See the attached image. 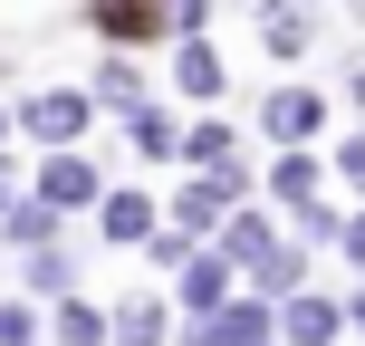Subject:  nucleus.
I'll return each mask as SVG.
<instances>
[{"label":"nucleus","instance_id":"obj_9","mask_svg":"<svg viewBox=\"0 0 365 346\" xmlns=\"http://www.w3.org/2000/svg\"><path fill=\"white\" fill-rule=\"evenodd\" d=\"M269 193L289 202V212H308V202H317V154H308V145H279V173H269Z\"/></svg>","mask_w":365,"mask_h":346},{"label":"nucleus","instance_id":"obj_3","mask_svg":"<svg viewBox=\"0 0 365 346\" xmlns=\"http://www.w3.org/2000/svg\"><path fill=\"white\" fill-rule=\"evenodd\" d=\"M231 193H240V173H202V183H182V202H173V231H221L231 221Z\"/></svg>","mask_w":365,"mask_h":346},{"label":"nucleus","instance_id":"obj_5","mask_svg":"<svg viewBox=\"0 0 365 346\" xmlns=\"http://www.w3.org/2000/svg\"><path fill=\"white\" fill-rule=\"evenodd\" d=\"M38 193H48L58 212H87V202H106V193H96V164H87V154H77V145L38 164Z\"/></svg>","mask_w":365,"mask_h":346},{"label":"nucleus","instance_id":"obj_1","mask_svg":"<svg viewBox=\"0 0 365 346\" xmlns=\"http://www.w3.org/2000/svg\"><path fill=\"white\" fill-rule=\"evenodd\" d=\"M87 126H96V96H87V87H38L29 106H19V135H29V145H48V154H68Z\"/></svg>","mask_w":365,"mask_h":346},{"label":"nucleus","instance_id":"obj_10","mask_svg":"<svg viewBox=\"0 0 365 346\" xmlns=\"http://www.w3.org/2000/svg\"><path fill=\"white\" fill-rule=\"evenodd\" d=\"M259 29H269V58H308V0H269Z\"/></svg>","mask_w":365,"mask_h":346},{"label":"nucleus","instance_id":"obj_11","mask_svg":"<svg viewBox=\"0 0 365 346\" xmlns=\"http://www.w3.org/2000/svg\"><path fill=\"white\" fill-rule=\"evenodd\" d=\"M96 212H106V221H96L106 240H154V202H145V193H106Z\"/></svg>","mask_w":365,"mask_h":346},{"label":"nucleus","instance_id":"obj_15","mask_svg":"<svg viewBox=\"0 0 365 346\" xmlns=\"http://www.w3.org/2000/svg\"><path fill=\"white\" fill-rule=\"evenodd\" d=\"M68 279H77V260L38 240V250H29V289H38V298H68Z\"/></svg>","mask_w":365,"mask_h":346},{"label":"nucleus","instance_id":"obj_13","mask_svg":"<svg viewBox=\"0 0 365 346\" xmlns=\"http://www.w3.org/2000/svg\"><path fill=\"white\" fill-rule=\"evenodd\" d=\"M0 231H10L19 250H38V240L58 231V202H48V193H29V202H19V212H0Z\"/></svg>","mask_w":365,"mask_h":346},{"label":"nucleus","instance_id":"obj_25","mask_svg":"<svg viewBox=\"0 0 365 346\" xmlns=\"http://www.w3.org/2000/svg\"><path fill=\"white\" fill-rule=\"evenodd\" d=\"M356 106H365V68H356Z\"/></svg>","mask_w":365,"mask_h":346},{"label":"nucleus","instance_id":"obj_4","mask_svg":"<svg viewBox=\"0 0 365 346\" xmlns=\"http://www.w3.org/2000/svg\"><path fill=\"white\" fill-rule=\"evenodd\" d=\"M221 260H231V270H269V260H279V231H269V212H231V221H221Z\"/></svg>","mask_w":365,"mask_h":346},{"label":"nucleus","instance_id":"obj_2","mask_svg":"<svg viewBox=\"0 0 365 346\" xmlns=\"http://www.w3.org/2000/svg\"><path fill=\"white\" fill-rule=\"evenodd\" d=\"M259 135H269V145H308V135H327V96L317 87H269V106H259Z\"/></svg>","mask_w":365,"mask_h":346},{"label":"nucleus","instance_id":"obj_17","mask_svg":"<svg viewBox=\"0 0 365 346\" xmlns=\"http://www.w3.org/2000/svg\"><path fill=\"white\" fill-rule=\"evenodd\" d=\"M164 337V308H115V346H154Z\"/></svg>","mask_w":365,"mask_h":346},{"label":"nucleus","instance_id":"obj_18","mask_svg":"<svg viewBox=\"0 0 365 346\" xmlns=\"http://www.w3.org/2000/svg\"><path fill=\"white\" fill-rule=\"evenodd\" d=\"M135 87H145V77H135L125 58H115V68H96V96H106V106H135Z\"/></svg>","mask_w":365,"mask_h":346},{"label":"nucleus","instance_id":"obj_21","mask_svg":"<svg viewBox=\"0 0 365 346\" xmlns=\"http://www.w3.org/2000/svg\"><path fill=\"white\" fill-rule=\"evenodd\" d=\"M336 164H346V183L365 193V135H346V154H336Z\"/></svg>","mask_w":365,"mask_h":346},{"label":"nucleus","instance_id":"obj_23","mask_svg":"<svg viewBox=\"0 0 365 346\" xmlns=\"http://www.w3.org/2000/svg\"><path fill=\"white\" fill-rule=\"evenodd\" d=\"M346 327H365V289H356V298H346Z\"/></svg>","mask_w":365,"mask_h":346},{"label":"nucleus","instance_id":"obj_19","mask_svg":"<svg viewBox=\"0 0 365 346\" xmlns=\"http://www.w3.org/2000/svg\"><path fill=\"white\" fill-rule=\"evenodd\" d=\"M29 337H38V317H29V308H0V346H29Z\"/></svg>","mask_w":365,"mask_h":346},{"label":"nucleus","instance_id":"obj_24","mask_svg":"<svg viewBox=\"0 0 365 346\" xmlns=\"http://www.w3.org/2000/svg\"><path fill=\"white\" fill-rule=\"evenodd\" d=\"M10 135H19V116H10V106H0V145H10Z\"/></svg>","mask_w":365,"mask_h":346},{"label":"nucleus","instance_id":"obj_6","mask_svg":"<svg viewBox=\"0 0 365 346\" xmlns=\"http://www.w3.org/2000/svg\"><path fill=\"white\" fill-rule=\"evenodd\" d=\"M279 327H289V346H327L336 327H346V308H336V298H279Z\"/></svg>","mask_w":365,"mask_h":346},{"label":"nucleus","instance_id":"obj_16","mask_svg":"<svg viewBox=\"0 0 365 346\" xmlns=\"http://www.w3.org/2000/svg\"><path fill=\"white\" fill-rule=\"evenodd\" d=\"M106 337H115V327L87 308V298H68V308H58V346H106Z\"/></svg>","mask_w":365,"mask_h":346},{"label":"nucleus","instance_id":"obj_12","mask_svg":"<svg viewBox=\"0 0 365 346\" xmlns=\"http://www.w3.org/2000/svg\"><path fill=\"white\" fill-rule=\"evenodd\" d=\"M125 145L145 154V164H164V154H182V126H173L164 106H135V126H125Z\"/></svg>","mask_w":365,"mask_h":346},{"label":"nucleus","instance_id":"obj_26","mask_svg":"<svg viewBox=\"0 0 365 346\" xmlns=\"http://www.w3.org/2000/svg\"><path fill=\"white\" fill-rule=\"evenodd\" d=\"M0 193H10V164H0Z\"/></svg>","mask_w":365,"mask_h":346},{"label":"nucleus","instance_id":"obj_20","mask_svg":"<svg viewBox=\"0 0 365 346\" xmlns=\"http://www.w3.org/2000/svg\"><path fill=\"white\" fill-rule=\"evenodd\" d=\"M164 19H173V29H202V19H212V0H164Z\"/></svg>","mask_w":365,"mask_h":346},{"label":"nucleus","instance_id":"obj_14","mask_svg":"<svg viewBox=\"0 0 365 346\" xmlns=\"http://www.w3.org/2000/svg\"><path fill=\"white\" fill-rule=\"evenodd\" d=\"M182 154H192L202 173H240V145H231V126H192V135H182Z\"/></svg>","mask_w":365,"mask_h":346},{"label":"nucleus","instance_id":"obj_8","mask_svg":"<svg viewBox=\"0 0 365 346\" xmlns=\"http://www.w3.org/2000/svg\"><path fill=\"white\" fill-rule=\"evenodd\" d=\"M173 87H182V96H221V87H231L212 39H182V49H173Z\"/></svg>","mask_w":365,"mask_h":346},{"label":"nucleus","instance_id":"obj_7","mask_svg":"<svg viewBox=\"0 0 365 346\" xmlns=\"http://www.w3.org/2000/svg\"><path fill=\"white\" fill-rule=\"evenodd\" d=\"M231 279H240V270H231L221 250H212V260H182V308H202V317L231 308Z\"/></svg>","mask_w":365,"mask_h":346},{"label":"nucleus","instance_id":"obj_22","mask_svg":"<svg viewBox=\"0 0 365 346\" xmlns=\"http://www.w3.org/2000/svg\"><path fill=\"white\" fill-rule=\"evenodd\" d=\"M346 260H356V270H365V212L346 221Z\"/></svg>","mask_w":365,"mask_h":346}]
</instances>
